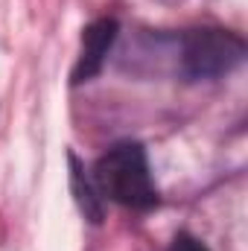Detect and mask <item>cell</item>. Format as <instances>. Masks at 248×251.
<instances>
[{"instance_id":"1","label":"cell","mask_w":248,"mask_h":251,"mask_svg":"<svg viewBox=\"0 0 248 251\" xmlns=\"http://www.w3.org/2000/svg\"><path fill=\"white\" fill-rule=\"evenodd\" d=\"M94 184L102 196L131 210H149L158 204L146 149L134 140L114 143L105 155H99L94 164Z\"/></svg>"},{"instance_id":"2","label":"cell","mask_w":248,"mask_h":251,"mask_svg":"<svg viewBox=\"0 0 248 251\" xmlns=\"http://www.w3.org/2000/svg\"><path fill=\"white\" fill-rule=\"evenodd\" d=\"M181 47V73L190 82L198 79H219L240 67L246 59V41L228 29L216 26H201V29H187L178 38Z\"/></svg>"},{"instance_id":"3","label":"cell","mask_w":248,"mask_h":251,"mask_svg":"<svg viewBox=\"0 0 248 251\" xmlns=\"http://www.w3.org/2000/svg\"><path fill=\"white\" fill-rule=\"evenodd\" d=\"M117 32H120V24L114 18H99V21H94L82 29V50H79L76 67L70 73L73 85H82V82L94 79L102 70L105 56L111 53V47L117 41Z\"/></svg>"},{"instance_id":"4","label":"cell","mask_w":248,"mask_h":251,"mask_svg":"<svg viewBox=\"0 0 248 251\" xmlns=\"http://www.w3.org/2000/svg\"><path fill=\"white\" fill-rule=\"evenodd\" d=\"M70 187H73L76 204H79V210L85 213V219L94 222V225H99L102 216H105V210H102V199L97 196V184H94V178H85V170L79 167L76 155H70Z\"/></svg>"},{"instance_id":"5","label":"cell","mask_w":248,"mask_h":251,"mask_svg":"<svg viewBox=\"0 0 248 251\" xmlns=\"http://www.w3.org/2000/svg\"><path fill=\"white\" fill-rule=\"evenodd\" d=\"M170 251H210V249H207L201 240H196L193 234H178V237L173 240Z\"/></svg>"}]
</instances>
